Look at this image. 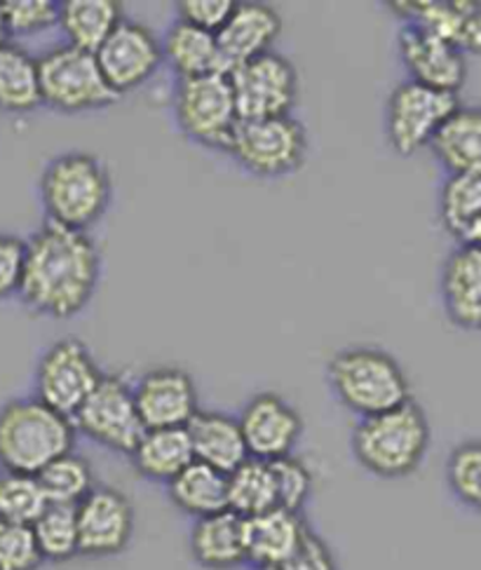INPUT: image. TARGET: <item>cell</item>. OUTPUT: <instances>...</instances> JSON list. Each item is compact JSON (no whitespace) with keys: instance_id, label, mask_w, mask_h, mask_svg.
<instances>
[{"instance_id":"1","label":"cell","mask_w":481,"mask_h":570,"mask_svg":"<svg viewBox=\"0 0 481 570\" xmlns=\"http://www.w3.org/2000/svg\"><path fill=\"white\" fill-rule=\"evenodd\" d=\"M101 256L85 230L46 222L27 239L19 298L36 315L71 320L95 298Z\"/></svg>"},{"instance_id":"2","label":"cell","mask_w":481,"mask_h":570,"mask_svg":"<svg viewBox=\"0 0 481 570\" xmlns=\"http://www.w3.org/2000/svg\"><path fill=\"white\" fill-rule=\"evenodd\" d=\"M432 430L421 404H406L379 415L360 419L353 430V455L369 474L379 479H404L423 465Z\"/></svg>"},{"instance_id":"3","label":"cell","mask_w":481,"mask_h":570,"mask_svg":"<svg viewBox=\"0 0 481 570\" xmlns=\"http://www.w3.org/2000/svg\"><path fill=\"white\" fill-rule=\"evenodd\" d=\"M76 425L36 397L0 406V470L38 476L52 460L76 449Z\"/></svg>"},{"instance_id":"4","label":"cell","mask_w":481,"mask_h":570,"mask_svg":"<svg viewBox=\"0 0 481 570\" xmlns=\"http://www.w3.org/2000/svg\"><path fill=\"white\" fill-rule=\"evenodd\" d=\"M40 200L50 224L87 233L111 207V174L90 153H61L42 171Z\"/></svg>"},{"instance_id":"5","label":"cell","mask_w":481,"mask_h":570,"mask_svg":"<svg viewBox=\"0 0 481 570\" xmlns=\"http://www.w3.org/2000/svg\"><path fill=\"white\" fill-rule=\"evenodd\" d=\"M336 400L350 411L369 419L411 400V385L400 362L381 347H345L326 368Z\"/></svg>"},{"instance_id":"6","label":"cell","mask_w":481,"mask_h":570,"mask_svg":"<svg viewBox=\"0 0 481 570\" xmlns=\"http://www.w3.org/2000/svg\"><path fill=\"white\" fill-rule=\"evenodd\" d=\"M38 78L42 104L61 114L95 111L120 99L104 80L97 57L69 42L38 57Z\"/></svg>"},{"instance_id":"7","label":"cell","mask_w":481,"mask_h":570,"mask_svg":"<svg viewBox=\"0 0 481 570\" xmlns=\"http://www.w3.org/2000/svg\"><path fill=\"white\" fill-rule=\"evenodd\" d=\"M228 153L254 177L282 179L303 167L308 156V135L292 116L239 120Z\"/></svg>"},{"instance_id":"8","label":"cell","mask_w":481,"mask_h":570,"mask_svg":"<svg viewBox=\"0 0 481 570\" xmlns=\"http://www.w3.org/2000/svg\"><path fill=\"white\" fill-rule=\"evenodd\" d=\"M174 114L190 141L205 148L230 150L239 116L228 73L179 80Z\"/></svg>"},{"instance_id":"9","label":"cell","mask_w":481,"mask_h":570,"mask_svg":"<svg viewBox=\"0 0 481 570\" xmlns=\"http://www.w3.org/2000/svg\"><path fill=\"white\" fill-rule=\"evenodd\" d=\"M76 432L85 434L95 444L129 455L146 432L137 402L135 387L120 374H104L99 385L73 415Z\"/></svg>"},{"instance_id":"10","label":"cell","mask_w":481,"mask_h":570,"mask_svg":"<svg viewBox=\"0 0 481 570\" xmlns=\"http://www.w3.org/2000/svg\"><path fill=\"white\" fill-rule=\"evenodd\" d=\"M461 108L458 95L432 90L413 80L400 82L387 97L385 135L400 156H413L430 146L436 131Z\"/></svg>"},{"instance_id":"11","label":"cell","mask_w":481,"mask_h":570,"mask_svg":"<svg viewBox=\"0 0 481 570\" xmlns=\"http://www.w3.org/2000/svg\"><path fill=\"white\" fill-rule=\"evenodd\" d=\"M101 376L90 347L80 338L67 336L52 343L36 366V400L73 421Z\"/></svg>"},{"instance_id":"12","label":"cell","mask_w":481,"mask_h":570,"mask_svg":"<svg viewBox=\"0 0 481 570\" xmlns=\"http://www.w3.org/2000/svg\"><path fill=\"white\" fill-rule=\"evenodd\" d=\"M228 80L239 120L289 116L298 101V73L294 63L275 50L235 66Z\"/></svg>"},{"instance_id":"13","label":"cell","mask_w":481,"mask_h":570,"mask_svg":"<svg viewBox=\"0 0 481 570\" xmlns=\"http://www.w3.org/2000/svg\"><path fill=\"white\" fill-rule=\"evenodd\" d=\"M80 557L111 559L122 554L135 538V505L114 487H97L76 508Z\"/></svg>"},{"instance_id":"14","label":"cell","mask_w":481,"mask_h":570,"mask_svg":"<svg viewBox=\"0 0 481 570\" xmlns=\"http://www.w3.org/2000/svg\"><path fill=\"white\" fill-rule=\"evenodd\" d=\"M95 57L104 80L118 97L139 90L165 61L156 33L132 19H122Z\"/></svg>"},{"instance_id":"15","label":"cell","mask_w":481,"mask_h":570,"mask_svg":"<svg viewBox=\"0 0 481 570\" xmlns=\"http://www.w3.org/2000/svg\"><path fill=\"white\" fill-rule=\"evenodd\" d=\"M237 423L249 458L266 460V463L294 455L303 436L301 413L275 392L254 394L239 413Z\"/></svg>"},{"instance_id":"16","label":"cell","mask_w":481,"mask_h":570,"mask_svg":"<svg viewBox=\"0 0 481 570\" xmlns=\"http://www.w3.org/2000/svg\"><path fill=\"white\" fill-rule=\"evenodd\" d=\"M135 387V402L146 430L186 428L200 411L198 387L188 371L179 366H156L146 371Z\"/></svg>"},{"instance_id":"17","label":"cell","mask_w":481,"mask_h":570,"mask_svg":"<svg viewBox=\"0 0 481 570\" xmlns=\"http://www.w3.org/2000/svg\"><path fill=\"white\" fill-rule=\"evenodd\" d=\"M397 46L409 80L449 95L461 92L468 80V59L451 42L419 24H404Z\"/></svg>"},{"instance_id":"18","label":"cell","mask_w":481,"mask_h":570,"mask_svg":"<svg viewBox=\"0 0 481 570\" xmlns=\"http://www.w3.org/2000/svg\"><path fill=\"white\" fill-rule=\"evenodd\" d=\"M404 24H419L463 55H481V3L477 0H402L387 6Z\"/></svg>"},{"instance_id":"19","label":"cell","mask_w":481,"mask_h":570,"mask_svg":"<svg viewBox=\"0 0 481 570\" xmlns=\"http://www.w3.org/2000/svg\"><path fill=\"white\" fill-rule=\"evenodd\" d=\"M279 33L282 17L273 6L258 3V0H243V3H235L233 14L224 29L216 33V40L228 71H233L239 63L273 52Z\"/></svg>"},{"instance_id":"20","label":"cell","mask_w":481,"mask_h":570,"mask_svg":"<svg viewBox=\"0 0 481 570\" xmlns=\"http://www.w3.org/2000/svg\"><path fill=\"white\" fill-rule=\"evenodd\" d=\"M440 292L449 322L481 332V247L458 245L444 261Z\"/></svg>"},{"instance_id":"21","label":"cell","mask_w":481,"mask_h":570,"mask_svg":"<svg viewBox=\"0 0 481 570\" xmlns=\"http://www.w3.org/2000/svg\"><path fill=\"white\" fill-rule=\"evenodd\" d=\"M311 525L301 512L275 508L258 517L245 519V554L254 570H275L296 550Z\"/></svg>"},{"instance_id":"22","label":"cell","mask_w":481,"mask_h":570,"mask_svg":"<svg viewBox=\"0 0 481 570\" xmlns=\"http://www.w3.org/2000/svg\"><path fill=\"white\" fill-rule=\"evenodd\" d=\"M193 458L203 465L230 474L249 458L237 419L222 411H198L186 425Z\"/></svg>"},{"instance_id":"23","label":"cell","mask_w":481,"mask_h":570,"mask_svg":"<svg viewBox=\"0 0 481 570\" xmlns=\"http://www.w3.org/2000/svg\"><path fill=\"white\" fill-rule=\"evenodd\" d=\"M188 550L205 570H237L247 566L245 519L226 510L193 521Z\"/></svg>"},{"instance_id":"24","label":"cell","mask_w":481,"mask_h":570,"mask_svg":"<svg viewBox=\"0 0 481 570\" xmlns=\"http://www.w3.org/2000/svg\"><path fill=\"white\" fill-rule=\"evenodd\" d=\"M434 158L449 171L481 177V108L461 106L430 144Z\"/></svg>"},{"instance_id":"25","label":"cell","mask_w":481,"mask_h":570,"mask_svg":"<svg viewBox=\"0 0 481 570\" xmlns=\"http://www.w3.org/2000/svg\"><path fill=\"white\" fill-rule=\"evenodd\" d=\"M163 59L169 63V69L179 76V80L230 73L222 57V50H218L216 36L184 24L179 19L174 21L165 36Z\"/></svg>"},{"instance_id":"26","label":"cell","mask_w":481,"mask_h":570,"mask_svg":"<svg viewBox=\"0 0 481 570\" xmlns=\"http://www.w3.org/2000/svg\"><path fill=\"white\" fill-rule=\"evenodd\" d=\"M125 19L120 0H61L59 29L67 42L85 52H97Z\"/></svg>"},{"instance_id":"27","label":"cell","mask_w":481,"mask_h":570,"mask_svg":"<svg viewBox=\"0 0 481 570\" xmlns=\"http://www.w3.org/2000/svg\"><path fill=\"white\" fill-rule=\"evenodd\" d=\"M129 458L144 479L165 487L195 460L186 428L146 430Z\"/></svg>"},{"instance_id":"28","label":"cell","mask_w":481,"mask_h":570,"mask_svg":"<svg viewBox=\"0 0 481 570\" xmlns=\"http://www.w3.org/2000/svg\"><path fill=\"white\" fill-rule=\"evenodd\" d=\"M171 505L193 521L228 510V474L209 465L193 463L167 484Z\"/></svg>"},{"instance_id":"29","label":"cell","mask_w":481,"mask_h":570,"mask_svg":"<svg viewBox=\"0 0 481 570\" xmlns=\"http://www.w3.org/2000/svg\"><path fill=\"white\" fill-rule=\"evenodd\" d=\"M40 104L38 59L8 42L0 48V108L8 114H29Z\"/></svg>"},{"instance_id":"30","label":"cell","mask_w":481,"mask_h":570,"mask_svg":"<svg viewBox=\"0 0 481 570\" xmlns=\"http://www.w3.org/2000/svg\"><path fill=\"white\" fill-rule=\"evenodd\" d=\"M277 505V487L273 465L266 460L247 458L228 474V510L243 519L271 512Z\"/></svg>"},{"instance_id":"31","label":"cell","mask_w":481,"mask_h":570,"mask_svg":"<svg viewBox=\"0 0 481 570\" xmlns=\"http://www.w3.org/2000/svg\"><path fill=\"white\" fill-rule=\"evenodd\" d=\"M38 481L50 505L78 508L97 489L90 460L71 451L61 455L38 474Z\"/></svg>"},{"instance_id":"32","label":"cell","mask_w":481,"mask_h":570,"mask_svg":"<svg viewBox=\"0 0 481 570\" xmlns=\"http://www.w3.org/2000/svg\"><path fill=\"white\" fill-rule=\"evenodd\" d=\"M31 529L38 542V550L42 554V561L67 563L80 557L76 508L48 505L33 521Z\"/></svg>"},{"instance_id":"33","label":"cell","mask_w":481,"mask_h":570,"mask_svg":"<svg viewBox=\"0 0 481 570\" xmlns=\"http://www.w3.org/2000/svg\"><path fill=\"white\" fill-rule=\"evenodd\" d=\"M481 216V177L453 174L440 193V218L449 235L461 243L468 228Z\"/></svg>"},{"instance_id":"34","label":"cell","mask_w":481,"mask_h":570,"mask_svg":"<svg viewBox=\"0 0 481 570\" xmlns=\"http://www.w3.org/2000/svg\"><path fill=\"white\" fill-rule=\"evenodd\" d=\"M48 505L38 476L0 470V521L33 525Z\"/></svg>"},{"instance_id":"35","label":"cell","mask_w":481,"mask_h":570,"mask_svg":"<svg viewBox=\"0 0 481 570\" xmlns=\"http://www.w3.org/2000/svg\"><path fill=\"white\" fill-rule=\"evenodd\" d=\"M446 484L463 508L481 514V440L453 446L446 460Z\"/></svg>"},{"instance_id":"36","label":"cell","mask_w":481,"mask_h":570,"mask_svg":"<svg viewBox=\"0 0 481 570\" xmlns=\"http://www.w3.org/2000/svg\"><path fill=\"white\" fill-rule=\"evenodd\" d=\"M271 465H273L275 487H277V505L282 510L303 514L305 502L311 500L313 487H315L313 472L296 455L279 458Z\"/></svg>"},{"instance_id":"37","label":"cell","mask_w":481,"mask_h":570,"mask_svg":"<svg viewBox=\"0 0 481 570\" xmlns=\"http://www.w3.org/2000/svg\"><path fill=\"white\" fill-rule=\"evenodd\" d=\"M8 33L38 36L59 27V3L55 0H6L3 3Z\"/></svg>"},{"instance_id":"38","label":"cell","mask_w":481,"mask_h":570,"mask_svg":"<svg viewBox=\"0 0 481 570\" xmlns=\"http://www.w3.org/2000/svg\"><path fill=\"white\" fill-rule=\"evenodd\" d=\"M42 563L31 525L0 521V570H38Z\"/></svg>"},{"instance_id":"39","label":"cell","mask_w":481,"mask_h":570,"mask_svg":"<svg viewBox=\"0 0 481 570\" xmlns=\"http://www.w3.org/2000/svg\"><path fill=\"white\" fill-rule=\"evenodd\" d=\"M235 10V0H181L177 3L179 21L207 33H218Z\"/></svg>"},{"instance_id":"40","label":"cell","mask_w":481,"mask_h":570,"mask_svg":"<svg viewBox=\"0 0 481 570\" xmlns=\"http://www.w3.org/2000/svg\"><path fill=\"white\" fill-rule=\"evenodd\" d=\"M275 570H338V563L330 542L311 529L301 540L298 550Z\"/></svg>"},{"instance_id":"41","label":"cell","mask_w":481,"mask_h":570,"mask_svg":"<svg viewBox=\"0 0 481 570\" xmlns=\"http://www.w3.org/2000/svg\"><path fill=\"white\" fill-rule=\"evenodd\" d=\"M24 239L10 233H0V301L19 292L21 271H24Z\"/></svg>"},{"instance_id":"42","label":"cell","mask_w":481,"mask_h":570,"mask_svg":"<svg viewBox=\"0 0 481 570\" xmlns=\"http://www.w3.org/2000/svg\"><path fill=\"white\" fill-rule=\"evenodd\" d=\"M461 245H474V247H481V216L477 218V222L468 228V233L463 235Z\"/></svg>"},{"instance_id":"43","label":"cell","mask_w":481,"mask_h":570,"mask_svg":"<svg viewBox=\"0 0 481 570\" xmlns=\"http://www.w3.org/2000/svg\"><path fill=\"white\" fill-rule=\"evenodd\" d=\"M10 42V33H8V24H6V12H3V3H0V48L8 46Z\"/></svg>"}]
</instances>
